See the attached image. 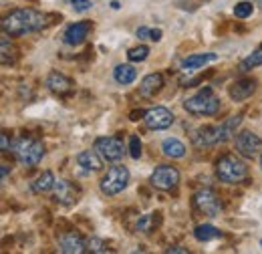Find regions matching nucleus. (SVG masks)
Segmentation results:
<instances>
[{
  "mask_svg": "<svg viewBox=\"0 0 262 254\" xmlns=\"http://www.w3.org/2000/svg\"><path fill=\"white\" fill-rule=\"evenodd\" d=\"M162 87H164V77L160 73H149L147 77H143L139 85V93L141 97H154L162 91Z\"/></svg>",
  "mask_w": 262,
  "mask_h": 254,
  "instance_id": "17",
  "label": "nucleus"
},
{
  "mask_svg": "<svg viewBox=\"0 0 262 254\" xmlns=\"http://www.w3.org/2000/svg\"><path fill=\"white\" fill-rule=\"evenodd\" d=\"M91 32V20H81V23H75L71 27H67L65 32H63V43L69 45V47H77L81 45L87 34Z\"/></svg>",
  "mask_w": 262,
  "mask_h": 254,
  "instance_id": "14",
  "label": "nucleus"
},
{
  "mask_svg": "<svg viewBox=\"0 0 262 254\" xmlns=\"http://www.w3.org/2000/svg\"><path fill=\"white\" fill-rule=\"evenodd\" d=\"M194 202V208L198 212H202L204 216H210V218H216L220 212H222V200L218 198V194L212 190V188H200L192 198Z\"/></svg>",
  "mask_w": 262,
  "mask_h": 254,
  "instance_id": "6",
  "label": "nucleus"
},
{
  "mask_svg": "<svg viewBox=\"0 0 262 254\" xmlns=\"http://www.w3.org/2000/svg\"><path fill=\"white\" fill-rule=\"evenodd\" d=\"M162 222V214L160 212H151V214H145V216H139V220L135 224V230L141 232V234H151Z\"/></svg>",
  "mask_w": 262,
  "mask_h": 254,
  "instance_id": "20",
  "label": "nucleus"
},
{
  "mask_svg": "<svg viewBox=\"0 0 262 254\" xmlns=\"http://www.w3.org/2000/svg\"><path fill=\"white\" fill-rule=\"evenodd\" d=\"M135 34H137V38H149V34H151V29H147V27H139Z\"/></svg>",
  "mask_w": 262,
  "mask_h": 254,
  "instance_id": "33",
  "label": "nucleus"
},
{
  "mask_svg": "<svg viewBox=\"0 0 262 254\" xmlns=\"http://www.w3.org/2000/svg\"><path fill=\"white\" fill-rule=\"evenodd\" d=\"M55 182L57 180H55L53 172H42L31 184V190H33V194H47V192H51L55 188Z\"/></svg>",
  "mask_w": 262,
  "mask_h": 254,
  "instance_id": "22",
  "label": "nucleus"
},
{
  "mask_svg": "<svg viewBox=\"0 0 262 254\" xmlns=\"http://www.w3.org/2000/svg\"><path fill=\"white\" fill-rule=\"evenodd\" d=\"M12 154L20 165L34 167L40 163V159L45 156V143L34 137H18L16 143L12 145Z\"/></svg>",
  "mask_w": 262,
  "mask_h": 254,
  "instance_id": "3",
  "label": "nucleus"
},
{
  "mask_svg": "<svg viewBox=\"0 0 262 254\" xmlns=\"http://www.w3.org/2000/svg\"><path fill=\"white\" fill-rule=\"evenodd\" d=\"M165 252L167 254H188V250L182 248V246H169V248H165Z\"/></svg>",
  "mask_w": 262,
  "mask_h": 254,
  "instance_id": "34",
  "label": "nucleus"
},
{
  "mask_svg": "<svg viewBox=\"0 0 262 254\" xmlns=\"http://www.w3.org/2000/svg\"><path fill=\"white\" fill-rule=\"evenodd\" d=\"M252 12H254V6H252V2H248V0H242V2H238V4L234 6V16H236V18H248Z\"/></svg>",
  "mask_w": 262,
  "mask_h": 254,
  "instance_id": "28",
  "label": "nucleus"
},
{
  "mask_svg": "<svg viewBox=\"0 0 262 254\" xmlns=\"http://www.w3.org/2000/svg\"><path fill=\"white\" fill-rule=\"evenodd\" d=\"M129 156L133 159H139L141 158V139L139 135H129Z\"/></svg>",
  "mask_w": 262,
  "mask_h": 254,
  "instance_id": "30",
  "label": "nucleus"
},
{
  "mask_svg": "<svg viewBox=\"0 0 262 254\" xmlns=\"http://www.w3.org/2000/svg\"><path fill=\"white\" fill-rule=\"evenodd\" d=\"M234 143H236V152L246 159L256 158L262 152V139L252 133V131H240L234 135Z\"/></svg>",
  "mask_w": 262,
  "mask_h": 254,
  "instance_id": "8",
  "label": "nucleus"
},
{
  "mask_svg": "<svg viewBox=\"0 0 262 254\" xmlns=\"http://www.w3.org/2000/svg\"><path fill=\"white\" fill-rule=\"evenodd\" d=\"M214 61H218V55H216V53H202V55H190V57H186V59L180 63V67H182V71L192 73V71H198V69L214 63Z\"/></svg>",
  "mask_w": 262,
  "mask_h": 254,
  "instance_id": "16",
  "label": "nucleus"
},
{
  "mask_svg": "<svg viewBox=\"0 0 262 254\" xmlns=\"http://www.w3.org/2000/svg\"><path fill=\"white\" fill-rule=\"evenodd\" d=\"M173 113L169 111V109H165V107H151V109H147L145 111V115H143V123L149 127V129H154V131H162V129H167V127L173 125Z\"/></svg>",
  "mask_w": 262,
  "mask_h": 254,
  "instance_id": "10",
  "label": "nucleus"
},
{
  "mask_svg": "<svg viewBox=\"0 0 262 254\" xmlns=\"http://www.w3.org/2000/svg\"><path fill=\"white\" fill-rule=\"evenodd\" d=\"M59 250L63 254H83L87 250V240L83 236H79L77 232H67L61 234L59 238Z\"/></svg>",
  "mask_w": 262,
  "mask_h": 254,
  "instance_id": "12",
  "label": "nucleus"
},
{
  "mask_svg": "<svg viewBox=\"0 0 262 254\" xmlns=\"http://www.w3.org/2000/svg\"><path fill=\"white\" fill-rule=\"evenodd\" d=\"M49 25V16L34 8H16L2 18V32L10 36H23L29 32L42 31Z\"/></svg>",
  "mask_w": 262,
  "mask_h": 254,
  "instance_id": "1",
  "label": "nucleus"
},
{
  "mask_svg": "<svg viewBox=\"0 0 262 254\" xmlns=\"http://www.w3.org/2000/svg\"><path fill=\"white\" fill-rule=\"evenodd\" d=\"M260 65H262V47L256 49L252 55H248L242 63L238 65V71H240V73H248V71H252L254 67H260Z\"/></svg>",
  "mask_w": 262,
  "mask_h": 254,
  "instance_id": "26",
  "label": "nucleus"
},
{
  "mask_svg": "<svg viewBox=\"0 0 262 254\" xmlns=\"http://www.w3.org/2000/svg\"><path fill=\"white\" fill-rule=\"evenodd\" d=\"M149 40H154V43H160V40H162V31H160V29H151Z\"/></svg>",
  "mask_w": 262,
  "mask_h": 254,
  "instance_id": "35",
  "label": "nucleus"
},
{
  "mask_svg": "<svg viewBox=\"0 0 262 254\" xmlns=\"http://www.w3.org/2000/svg\"><path fill=\"white\" fill-rule=\"evenodd\" d=\"M147 55H149V49H147L145 45L133 47V49L127 51V59H129L131 63H141V61H145V59H147Z\"/></svg>",
  "mask_w": 262,
  "mask_h": 254,
  "instance_id": "27",
  "label": "nucleus"
},
{
  "mask_svg": "<svg viewBox=\"0 0 262 254\" xmlns=\"http://www.w3.org/2000/svg\"><path fill=\"white\" fill-rule=\"evenodd\" d=\"M0 147H2V154H8L10 152V143H8V135L6 133L0 135Z\"/></svg>",
  "mask_w": 262,
  "mask_h": 254,
  "instance_id": "32",
  "label": "nucleus"
},
{
  "mask_svg": "<svg viewBox=\"0 0 262 254\" xmlns=\"http://www.w3.org/2000/svg\"><path fill=\"white\" fill-rule=\"evenodd\" d=\"M77 163H79V167H83L85 172H99L101 170V158H99V152L97 150H87V152H81L79 156H77Z\"/></svg>",
  "mask_w": 262,
  "mask_h": 254,
  "instance_id": "18",
  "label": "nucleus"
},
{
  "mask_svg": "<svg viewBox=\"0 0 262 254\" xmlns=\"http://www.w3.org/2000/svg\"><path fill=\"white\" fill-rule=\"evenodd\" d=\"M256 91V81L254 79H238L228 87V95L232 101H244Z\"/></svg>",
  "mask_w": 262,
  "mask_h": 254,
  "instance_id": "15",
  "label": "nucleus"
},
{
  "mask_svg": "<svg viewBox=\"0 0 262 254\" xmlns=\"http://www.w3.org/2000/svg\"><path fill=\"white\" fill-rule=\"evenodd\" d=\"M127 184H129V170L125 165H113L101 178L99 188L105 196H117L127 188Z\"/></svg>",
  "mask_w": 262,
  "mask_h": 254,
  "instance_id": "5",
  "label": "nucleus"
},
{
  "mask_svg": "<svg viewBox=\"0 0 262 254\" xmlns=\"http://www.w3.org/2000/svg\"><path fill=\"white\" fill-rule=\"evenodd\" d=\"M222 107V101L214 95V91L210 87H204L202 91H198L196 95L188 97L184 101V109L192 115L198 117H210V115H216Z\"/></svg>",
  "mask_w": 262,
  "mask_h": 254,
  "instance_id": "2",
  "label": "nucleus"
},
{
  "mask_svg": "<svg viewBox=\"0 0 262 254\" xmlns=\"http://www.w3.org/2000/svg\"><path fill=\"white\" fill-rule=\"evenodd\" d=\"M6 176H8V165L2 163V182H6Z\"/></svg>",
  "mask_w": 262,
  "mask_h": 254,
  "instance_id": "37",
  "label": "nucleus"
},
{
  "mask_svg": "<svg viewBox=\"0 0 262 254\" xmlns=\"http://www.w3.org/2000/svg\"><path fill=\"white\" fill-rule=\"evenodd\" d=\"M260 167H262V158H260Z\"/></svg>",
  "mask_w": 262,
  "mask_h": 254,
  "instance_id": "40",
  "label": "nucleus"
},
{
  "mask_svg": "<svg viewBox=\"0 0 262 254\" xmlns=\"http://www.w3.org/2000/svg\"><path fill=\"white\" fill-rule=\"evenodd\" d=\"M47 87H49V91H53L55 95H71L73 93V81L67 77V75H63V73H59V71H51L49 75H47Z\"/></svg>",
  "mask_w": 262,
  "mask_h": 254,
  "instance_id": "13",
  "label": "nucleus"
},
{
  "mask_svg": "<svg viewBox=\"0 0 262 254\" xmlns=\"http://www.w3.org/2000/svg\"><path fill=\"white\" fill-rule=\"evenodd\" d=\"M162 152H164L167 158L180 159L186 156V145L180 139H176V137H167V139H164V143H162Z\"/></svg>",
  "mask_w": 262,
  "mask_h": 254,
  "instance_id": "21",
  "label": "nucleus"
},
{
  "mask_svg": "<svg viewBox=\"0 0 262 254\" xmlns=\"http://www.w3.org/2000/svg\"><path fill=\"white\" fill-rule=\"evenodd\" d=\"M254 2H258V6H262V0H254Z\"/></svg>",
  "mask_w": 262,
  "mask_h": 254,
  "instance_id": "39",
  "label": "nucleus"
},
{
  "mask_svg": "<svg viewBox=\"0 0 262 254\" xmlns=\"http://www.w3.org/2000/svg\"><path fill=\"white\" fill-rule=\"evenodd\" d=\"M111 8H113V10H117V8H119V2H117V0H113V2H111Z\"/></svg>",
  "mask_w": 262,
  "mask_h": 254,
  "instance_id": "38",
  "label": "nucleus"
},
{
  "mask_svg": "<svg viewBox=\"0 0 262 254\" xmlns=\"http://www.w3.org/2000/svg\"><path fill=\"white\" fill-rule=\"evenodd\" d=\"M81 198V192L77 186H73L71 182L67 180H57L55 182V188H53V200L57 204H63V206H73L77 204Z\"/></svg>",
  "mask_w": 262,
  "mask_h": 254,
  "instance_id": "11",
  "label": "nucleus"
},
{
  "mask_svg": "<svg viewBox=\"0 0 262 254\" xmlns=\"http://www.w3.org/2000/svg\"><path fill=\"white\" fill-rule=\"evenodd\" d=\"M143 115H145L143 111H133L131 113V121H137V117H143Z\"/></svg>",
  "mask_w": 262,
  "mask_h": 254,
  "instance_id": "36",
  "label": "nucleus"
},
{
  "mask_svg": "<svg viewBox=\"0 0 262 254\" xmlns=\"http://www.w3.org/2000/svg\"><path fill=\"white\" fill-rule=\"evenodd\" d=\"M149 184L156 188V190L162 192H171L178 188L180 184V172L178 167L173 165H158L149 178Z\"/></svg>",
  "mask_w": 262,
  "mask_h": 254,
  "instance_id": "7",
  "label": "nucleus"
},
{
  "mask_svg": "<svg viewBox=\"0 0 262 254\" xmlns=\"http://www.w3.org/2000/svg\"><path fill=\"white\" fill-rule=\"evenodd\" d=\"M194 238L198 242H210V240L222 238V232H220V228H216L212 224H200L194 230Z\"/></svg>",
  "mask_w": 262,
  "mask_h": 254,
  "instance_id": "23",
  "label": "nucleus"
},
{
  "mask_svg": "<svg viewBox=\"0 0 262 254\" xmlns=\"http://www.w3.org/2000/svg\"><path fill=\"white\" fill-rule=\"evenodd\" d=\"M248 174V167L238 156H224L216 163V178L224 184H240Z\"/></svg>",
  "mask_w": 262,
  "mask_h": 254,
  "instance_id": "4",
  "label": "nucleus"
},
{
  "mask_svg": "<svg viewBox=\"0 0 262 254\" xmlns=\"http://www.w3.org/2000/svg\"><path fill=\"white\" fill-rule=\"evenodd\" d=\"M113 77L119 85H131L137 79V71L131 65H117L115 71H113Z\"/></svg>",
  "mask_w": 262,
  "mask_h": 254,
  "instance_id": "24",
  "label": "nucleus"
},
{
  "mask_svg": "<svg viewBox=\"0 0 262 254\" xmlns=\"http://www.w3.org/2000/svg\"><path fill=\"white\" fill-rule=\"evenodd\" d=\"M67 4H69L75 12H87V10H91V6H93L91 0H67Z\"/></svg>",
  "mask_w": 262,
  "mask_h": 254,
  "instance_id": "31",
  "label": "nucleus"
},
{
  "mask_svg": "<svg viewBox=\"0 0 262 254\" xmlns=\"http://www.w3.org/2000/svg\"><path fill=\"white\" fill-rule=\"evenodd\" d=\"M16 47L12 45V40H10V34H6V32H2V65L4 67H8V65H14L16 61Z\"/></svg>",
  "mask_w": 262,
  "mask_h": 254,
  "instance_id": "25",
  "label": "nucleus"
},
{
  "mask_svg": "<svg viewBox=\"0 0 262 254\" xmlns=\"http://www.w3.org/2000/svg\"><path fill=\"white\" fill-rule=\"evenodd\" d=\"M242 123V115H232L224 123L218 125V133H220V143H226L228 139H232L236 135V129Z\"/></svg>",
  "mask_w": 262,
  "mask_h": 254,
  "instance_id": "19",
  "label": "nucleus"
},
{
  "mask_svg": "<svg viewBox=\"0 0 262 254\" xmlns=\"http://www.w3.org/2000/svg\"><path fill=\"white\" fill-rule=\"evenodd\" d=\"M87 250L89 252H109V248H107V244L101 240V238H87Z\"/></svg>",
  "mask_w": 262,
  "mask_h": 254,
  "instance_id": "29",
  "label": "nucleus"
},
{
  "mask_svg": "<svg viewBox=\"0 0 262 254\" xmlns=\"http://www.w3.org/2000/svg\"><path fill=\"white\" fill-rule=\"evenodd\" d=\"M95 150L99 152V156L105 161H119L125 154V145L121 137L109 135V137H99L95 141Z\"/></svg>",
  "mask_w": 262,
  "mask_h": 254,
  "instance_id": "9",
  "label": "nucleus"
}]
</instances>
